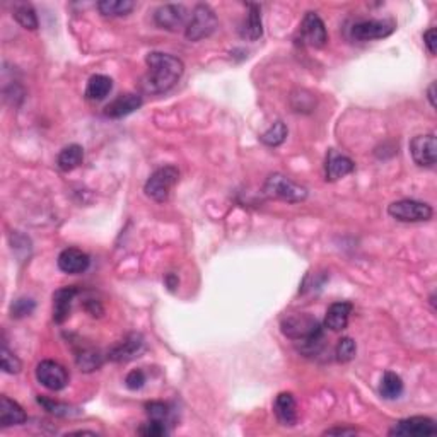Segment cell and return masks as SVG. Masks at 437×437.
<instances>
[{"label":"cell","mask_w":437,"mask_h":437,"mask_svg":"<svg viewBox=\"0 0 437 437\" xmlns=\"http://www.w3.org/2000/svg\"><path fill=\"white\" fill-rule=\"evenodd\" d=\"M145 64L147 74L142 79V89L149 94H162V92L173 89L179 79L183 77V62L170 53H149Z\"/></svg>","instance_id":"cell-1"},{"label":"cell","mask_w":437,"mask_h":437,"mask_svg":"<svg viewBox=\"0 0 437 437\" xmlns=\"http://www.w3.org/2000/svg\"><path fill=\"white\" fill-rule=\"evenodd\" d=\"M280 328H282V333L287 338L302 342L309 347L318 345L323 338L321 323L314 316L306 313L291 314V316L284 318Z\"/></svg>","instance_id":"cell-2"},{"label":"cell","mask_w":437,"mask_h":437,"mask_svg":"<svg viewBox=\"0 0 437 437\" xmlns=\"http://www.w3.org/2000/svg\"><path fill=\"white\" fill-rule=\"evenodd\" d=\"M265 195L289 204H299L308 199V190L284 175H270L263 184Z\"/></svg>","instance_id":"cell-3"},{"label":"cell","mask_w":437,"mask_h":437,"mask_svg":"<svg viewBox=\"0 0 437 437\" xmlns=\"http://www.w3.org/2000/svg\"><path fill=\"white\" fill-rule=\"evenodd\" d=\"M179 171L175 166H162L155 170L149 179L145 182L144 192L149 199H153L157 204H164L170 199L171 188L178 183Z\"/></svg>","instance_id":"cell-4"},{"label":"cell","mask_w":437,"mask_h":437,"mask_svg":"<svg viewBox=\"0 0 437 437\" xmlns=\"http://www.w3.org/2000/svg\"><path fill=\"white\" fill-rule=\"evenodd\" d=\"M218 28V21L216 12L205 4H199L193 9V14L188 21V26L184 29V36L190 41H200L216 33Z\"/></svg>","instance_id":"cell-5"},{"label":"cell","mask_w":437,"mask_h":437,"mask_svg":"<svg viewBox=\"0 0 437 437\" xmlns=\"http://www.w3.org/2000/svg\"><path fill=\"white\" fill-rule=\"evenodd\" d=\"M388 214L400 222H426L431 221L434 210L426 201L398 200L388 207Z\"/></svg>","instance_id":"cell-6"},{"label":"cell","mask_w":437,"mask_h":437,"mask_svg":"<svg viewBox=\"0 0 437 437\" xmlns=\"http://www.w3.org/2000/svg\"><path fill=\"white\" fill-rule=\"evenodd\" d=\"M36 380L50 392H60L69 385V374L64 365L55 360H41L36 365Z\"/></svg>","instance_id":"cell-7"},{"label":"cell","mask_w":437,"mask_h":437,"mask_svg":"<svg viewBox=\"0 0 437 437\" xmlns=\"http://www.w3.org/2000/svg\"><path fill=\"white\" fill-rule=\"evenodd\" d=\"M187 7L179 4H166L154 12V21L159 28L166 31H178V29H187L188 21H190Z\"/></svg>","instance_id":"cell-8"},{"label":"cell","mask_w":437,"mask_h":437,"mask_svg":"<svg viewBox=\"0 0 437 437\" xmlns=\"http://www.w3.org/2000/svg\"><path fill=\"white\" fill-rule=\"evenodd\" d=\"M410 154L420 167H434L437 162V140L434 133L417 135L410 142Z\"/></svg>","instance_id":"cell-9"},{"label":"cell","mask_w":437,"mask_h":437,"mask_svg":"<svg viewBox=\"0 0 437 437\" xmlns=\"http://www.w3.org/2000/svg\"><path fill=\"white\" fill-rule=\"evenodd\" d=\"M394 31L392 21H360L350 29V35L357 41H372L389 36Z\"/></svg>","instance_id":"cell-10"},{"label":"cell","mask_w":437,"mask_h":437,"mask_svg":"<svg viewBox=\"0 0 437 437\" xmlns=\"http://www.w3.org/2000/svg\"><path fill=\"white\" fill-rule=\"evenodd\" d=\"M437 426L428 417H410L403 419L389 428V436H434Z\"/></svg>","instance_id":"cell-11"},{"label":"cell","mask_w":437,"mask_h":437,"mask_svg":"<svg viewBox=\"0 0 437 437\" xmlns=\"http://www.w3.org/2000/svg\"><path fill=\"white\" fill-rule=\"evenodd\" d=\"M144 347L145 342L140 333H130L108 352V359L113 363H128V360L140 355L144 352Z\"/></svg>","instance_id":"cell-12"},{"label":"cell","mask_w":437,"mask_h":437,"mask_svg":"<svg viewBox=\"0 0 437 437\" xmlns=\"http://www.w3.org/2000/svg\"><path fill=\"white\" fill-rule=\"evenodd\" d=\"M301 36L304 43H308L314 48H323L328 41V33L321 18L316 12H308L302 19L301 24Z\"/></svg>","instance_id":"cell-13"},{"label":"cell","mask_w":437,"mask_h":437,"mask_svg":"<svg viewBox=\"0 0 437 437\" xmlns=\"http://www.w3.org/2000/svg\"><path fill=\"white\" fill-rule=\"evenodd\" d=\"M58 268H60L64 273H69V275H77V273L86 272L89 268L91 258L89 255L84 253L82 250H77V248H67V250L62 251L58 255Z\"/></svg>","instance_id":"cell-14"},{"label":"cell","mask_w":437,"mask_h":437,"mask_svg":"<svg viewBox=\"0 0 437 437\" xmlns=\"http://www.w3.org/2000/svg\"><path fill=\"white\" fill-rule=\"evenodd\" d=\"M142 106V98L138 94H121L116 99H113L111 103L104 108V115L108 118H123V116L132 115L133 111H137Z\"/></svg>","instance_id":"cell-15"},{"label":"cell","mask_w":437,"mask_h":437,"mask_svg":"<svg viewBox=\"0 0 437 437\" xmlns=\"http://www.w3.org/2000/svg\"><path fill=\"white\" fill-rule=\"evenodd\" d=\"M275 417L285 427H292L297 424V405L292 393H280L273 405Z\"/></svg>","instance_id":"cell-16"},{"label":"cell","mask_w":437,"mask_h":437,"mask_svg":"<svg viewBox=\"0 0 437 437\" xmlns=\"http://www.w3.org/2000/svg\"><path fill=\"white\" fill-rule=\"evenodd\" d=\"M355 170V164L350 157L343 154H337L335 150H330L326 159V179L328 182H337L343 176L350 175Z\"/></svg>","instance_id":"cell-17"},{"label":"cell","mask_w":437,"mask_h":437,"mask_svg":"<svg viewBox=\"0 0 437 437\" xmlns=\"http://www.w3.org/2000/svg\"><path fill=\"white\" fill-rule=\"evenodd\" d=\"M28 420L26 411L23 410V406L18 402L11 400L9 397L4 394L0 398V426L2 427H11V426H21Z\"/></svg>","instance_id":"cell-18"},{"label":"cell","mask_w":437,"mask_h":437,"mask_svg":"<svg viewBox=\"0 0 437 437\" xmlns=\"http://www.w3.org/2000/svg\"><path fill=\"white\" fill-rule=\"evenodd\" d=\"M352 314V304L347 301L333 302L326 311L325 326L331 331H342L348 325V318Z\"/></svg>","instance_id":"cell-19"},{"label":"cell","mask_w":437,"mask_h":437,"mask_svg":"<svg viewBox=\"0 0 437 437\" xmlns=\"http://www.w3.org/2000/svg\"><path fill=\"white\" fill-rule=\"evenodd\" d=\"M77 296V289L75 287H64L58 289L53 294V319L55 323L62 325L67 318L70 316V308H72L74 297Z\"/></svg>","instance_id":"cell-20"},{"label":"cell","mask_w":437,"mask_h":437,"mask_svg":"<svg viewBox=\"0 0 437 437\" xmlns=\"http://www.w3.org/2000/svg\"><path fill=\"white\" fill-rule=\"evenodd\" d=\"M263 35V23H262V9L258 4H248V14L241 28V36L245 40L256 41Z\"/></svg>","instance_id":"cell-21"},{"label":"cell","mask_w":437,"mask_h":437,"mask_svg":"<svg viewBox=\"0 0 437 437\" xmlns=\"http://www.w3.org/2000/svg\"><path fill=\"white\" fill-rule=\"evenodd\" d=\"M82 161H84V149L77 144L64 147L57 157L58 167H60L62 171H65V173H69V171L81 166Z\"/></svg>","instance_id":"cell-22"},{"label":"cell","mask_w":437,"mask_h":437,"mask_svg":"<svg viewBox=\"0 0 437 437\" xmlns=\"http://www.w3.org/2000/svg\"><path fill=\"white\" fill-rule=\"evenodd\" d=\"M113 89V81L108 75H92L86 87V98L91 101H103Z\"/></svg>","instance_id":"cell-23"},{"label":"cell","mask_w":437,"mask_h":437,"mask_svg":"<svg viewBox=\"0 0 437 437\" xmlns=\"http://www.w3.org/2000/svg\"><path fill=\"white\" fill-rule=\"evenodd\" d=\"M135 4L132 0H101L98 2V11L104 18H121L133 11Z\"/></svg>","instance_id":"cell-24"},{"label":"cell","mask_w":437,"mask_h":437,"mask_svg":"<svg viewBox=\"0 0 437 437\" xmlns=\"http://www.w3.org/2000/svg\"><path fill=\"white\" fill-rule=\"evenodd\" d=\"M380 393L382 398H386V400H394V398L402 397V393H403L402 377L392 371L385 372V376H382V380H381Z\"/></svg>","instance_id":"cell-25"},{"label":"cell","mask_w":437,"mask_h":437,"mask_svg":"<svg viewBox=\"0 0 437 437\" xmlns=\"http://www.w3.org/2000/svg\"><path fill=\"white\" fill-rule=\"evenodd\" d=\"M77 365L81 367V371L91 372L96 371V369L101 367V364H103V357L98 350H94V348H82L81 352H77Z\"/></svg>","instance_id":"cell-26"},{"label":"cell","mask_w":437,"mask_h":437,"mask_svg":"<svg viewBox=\"0 0 437 437\" xmlns=\"http://www.w3.org/2000/svg\"><path fill=\"white\" fill-rule=\"evenodd\" d=\"M14 19L23 26L24 29H31L35 31L38 28V18L36 12L33 9V6L29 4H18L14 9Z\"/></svg>","instance_id":"cell-27"},{"label":"cell","mask_w":437,"mask_h":437,"mask_svg":"<svg viewBox=\"0 0 437 437\" xmlns=\"http://www.w3.org/2000/svg\"><path fill=\"white\" fill-rule=\"evenodd\" d=\"M262 142L268 147H277L287 138V127H285L284 121H275L267 132L262 133Z\"/></svg>","instance_id":"cell-28"},{"label":"cell","mask_w":437,"mask_h":437,"mask_svg":"<svg viewBox=\"0 0 437 437\" xmlns=\"http://www.w3.org/2000/svg\"><path fill=\"white\" fill-rule=\"evenodd\" d=\"M38 403H40V405H43L46 411L57 415V417H72V415L79 414V411H74L75 409H72V406H69V405H65V403L48 400V398H43V397H38Z\"/></svg>","instance_id":"cell-29"},{"label":"cell","mask_w":437,"mask_h":437,"mask_svg":"<svg viewBox=\"0 0 437 437\" xmlns=\"http://www.w3.org/2000/svg\"><path fill=\"white\" fill-rule=\"evenodd\" d=\"M357 354V345L355 342L350 337H345L342 340H338V345L335 348V355H337L338 363L345 364L350 363L352 359H354Z\"/></svg>","instance_id":"cell-30"},{"label":"cell","mask_w":437,"mask_h":437,"mask_svg":"<svg viewBox=\"0 0 437 437\" xmlns=\"http://www.w3.org/2000/svg\"><path fill=\"white\" fill-rule=\"evenodd\" d=\"M21 367H23V364H21L19 357L16 354H12V352L7 348L6 343L2 345V371L7 374H18L21 371Z\"/></svg>","instance_id":"cell-31"},{"label":"cell","mask_w":437,"mask_h":437,"mask_svg":"<svg viewBox=\"0 0 437 437\" xmlns=\"http://www.w3.org/2000/svg\"><path fill=\"white\" fill-rule=\"evenodd\" d=\"M36 308L35 301L28 299V297H21V299L14 301L11 306V316L12 318H24L29 316Z\"/></svg>","instance_id":"cell-32"},{"label":"cell","mask_w":437,"mask_h":437,"mask_svg":"<svg viewBox=\"0 0 437 437\" xmlns=\"http://www.w3.org/2000/svg\"><path fill=\"white\" fill-rule=\"evenodd\" d=\"M145 411L150 420H161V422H167V417H170V409H167L166 403H162V402L147 403Z\"/></svg>","instance_id":"cell-33"},{"label":"cell","mask_w":437,"mask_h":437,"mask_svg":"<svg viewBox=\"0 0 437 437\" xmlns=\"http://www.w3.org/2000/svg\"><path fill=\"white\" fill-rule=\"evenodd\" d=\"M140 432L142 436H147V437H161V436H166L167 434V428H166V422H161V420H150L149 422L144 424V426L140 427Z\"/></svg>","instance_id":"cell-34"},{"label":"cell","mask_w":437,"mask_h":437,"mask_svg":"<svg viewBox=\"0 0 437 437\" xmlns=\"http://www.w3.org/2000/svg\"><path fill=\"white\" fill-rule=\"evenodd\" d=\"M125 385H127L128 389H140L142 386L145 385V374L144 371H140V369H133V371H130L127 374V377H125Z\"/></svg>","instance_id":"cell-35"},{"label":"cell","mask_w":437,"mask_h":437,"mask_svg":"<svg viewBox=\"0 0 437 437\" xmlns=\"http://www.w3.org/2000/svg\"><path fill=\"white\" fill-rule=\"evenodd\" d=\"M436 41H437L436 28H431L428 31L424 33V43H426L428 53L431 55H436Z\"/></svg>","instance_id":"cell-36"},{"label":"cell","mask_w":437,"mask_h":437,"mask_svg":"<svg viewBox=\"0 0 437 437\" xmlns=\"http://www.w3.org/2000/svg\"><path fill=\"white\" fill-rule=\"evenodd\" d=\"M354 434H357V431L350 427H333L325 431V436H354Z\"/></svg>","instance_id":"cell-37"},{"label":"cell","mask_w":437,"mask_h":437,"mask_svg":"<svg viewBox=\"0 0 437 437\" xmlns=\"http://www.w3.org/2000/svg\"><path fill=\"white\" fill-rule=\"evenodd\" d=\"M427 94H428V101H431V106L436 108L437 106V103H436V82H432L431 86H428Z\"/></svg>","instance_id":"cell-38"}]
</instances>
